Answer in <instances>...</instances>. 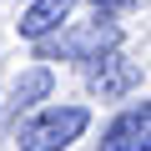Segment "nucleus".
Returning a JSON list of instances; mask_svg holds the SVG:
<instances>
[{"label": "nucleus", "instance_id": "obj_2", "mask_svg": "<svg viewBox=\"0 0 151 151\" xmlns=\"http://www.w3.org/2000/svg\"><path fill=\"white\" fill-rule=\"evenodd\" d=\"M116 45H121V25H116L106 10H96V20L76 25L70 35H60L55 45H45V55H65V60H101V55H111Z\"/></svg>", "mask_w": 151, "mask_h": 151}, {"label": "nucleus", "instance_id": "obj_5", "mask_svg": "<svg viewBox=\"0 0 151 151\" xmlns=\"http://www.w3.org/2000/svg\"><path fill=\"white\" fill-rule=\"evenodd\" d=\"M70 5H76V0H35V5L25 10V20H20V35L45 40L50 30H60V20L70 15Z\"/></svg>", "mask_w": 151, "mask_h": 151}, {"label": "nucleus", "instance_id": "obj_1", "mask_svg": "<svg viewBox=\"0 0 151 151\" xmlns=\"http://www.w3.org/2000/svg\"><path fill=\"white\" fill-rule=\"evenodd\" d=\"M86 121H91L86 106H50V111L30 116L15 141H20V151H60V146H70L86 131Z\"/></svg>", "mask_w": 151, "mask_h": 151}, {"label": "nucleus", "instance_id": "obj_3", "mask_svg": "<svg viewBox=\"0 0 151 151\" xmlns=\"http://www.w3.org/2000/svg\"><path fill=\"white\" fill-rule=\"evenodd\" d=\"M151 111L146 106H131V111H121L111 126H106V136H101V151H146L151 141Z\"/></svg>", "mask_w": 151, "mask_h": 151}, {"label": "nucleus", "instance_id": "obj_4", "mask_svg": "<svg viewBox=\"0 0 151 151\" xmlns=\"http://www.w3.org/2000/svg\"><path fill=\"white\" fill-rule=\"evenodd\" d=\"M131 86H136V65H131L126 55H116V50H111V55H101V60L91 65V91H96L101 101L126 96Z\"/></svg>", "mask_w": 151, "mask_h": 151}, {"label": "nucleus", "instance_id": "obj_6", "mask_svg": "<svg viewBox=\"0 0 151 151\" xmlns=\"http://www.w3.org/2000/svg\"><path fill=\"white\" fill-rule=\"evenodd\" d=\"M45 96H50V70H45V65H30L25 76H15V101H10V106H15V111H30V106L45 101Z\"/></svg>", "mask_w": 151, "mask_h": 151}]
</instances>
